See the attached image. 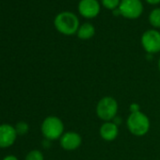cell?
Here are the masks:
<instances>
[{
    "label": "cell",
    "instance_id": "6da1fadb",
    "mask_svg": "<svg viewBox=\"0 0 160 160\" xmlns=\"http://www.w3.org/2000/svg\"><path fill=\"white\" fill-rule=\"evenodd\" d=\"M55 28L63 35H73L79 28V20L77 16L71 12H62L58 13L54 20Z\"/></svg>",
    "mask_w": 160,
    "mask_h": 160
},
{
    "label": "cell",
    "instance_id": "7a4b0ae2",
    "mask_svg": "<svg viewBox=\"0 0 160 160\" xmlns=\"http://www.w3.org/2000/svg\"><path fill=\"white\" fill-rule=\"evenodd\" d=\"M127 128L131 134L137 137H142L146 135L150 129V120L141 111L136 113H130L126 121Z\"/></svg>",
    "mask_w": 160,
    "mask_h": 160
},
{
    "label": "cell",
    "instance_id": "3957f363",
    "mask_svg": "<svg viewBox=\"0 0 160 160\" xmlns=\"http://www.w3.org/2000/svg\"><path fill=\"white\" fill-rule=\"evenodd\" d=\"M64 124L62 121L56 116H49L42 123V133L48 140L60 138L64 134Z\"/></svg>",
    "mask_w": 160,
    "mask_h": 160
},
{
    "label": "cell",
    "instance_id": "277c9868",
    "mask_svg": "<svg viewBox=\"0 0 160 160\" xmlns=\"http://www.w3.org/2000/svg\"><path fill=\"white\" fill-rule=\"evenodd\" d=\"M118 112V103L111 96L103 97L96 106V114L97 116L105 121L110 122L114 120Z\"/></svg>",
    "mask_w": 160,
    "mask_h": 160
},
{
    "label": "cell",
    "instance_id": "5b68a950",
    "mask_svg": "<svg viewBox=\"0 0 160 160\" xmlns=\"http://www.w3.org/2000/svg\"><path fill=\"white\" fill-rule=\"evenodd\" d=\"M118 10L124 18L137 19L143 12V5L140 0H122Z\"/></svg>",
    "mask_w": 160,
    "mask_h": 160
},
{
    "label": "cell",
    "instance_id": "8992f818",
    "mask_svg": "<svg viewBox=\"0 0 160 160\" xmlns=\"http://www.w3.org/2000/svg\"><path fill=\"white\" fill-rule=\"evenodd\" d=\"M141 45L148 54L160 52V32L155 29H149L141 36Z\"/></svg>",
    "mask_w": 160,
    "mask_h": 160
},
{
    "label": "cell",
    "instance_id": "52a82bcc",
    "mask_svg": "<svg viewBox=\"0 0 160 160\" xmlns=\"http://www.w3.org/2000/svg\"><path fill=\"white\" fill-rule=\"evenodd\" d=\"M100 4L98 0H80L78 12L85 18H94L100 12Z\"/></svg>",
    "mask_w": 160,
    "mask_h": 160
},
{
    "label": "cell",
    "instance_id": "ba28073f",
    "mask_svg": "<svg viewBox=\"0 0 160 160\" xmlns=\"http://www.w3.org/2000/svg\"><path fill=\"white\" fill-rule=\"evenodd\" d=\"M17 138L15 127L11 124L0 125V148L11 147Z\"/></svg>",
    "mask_w": 160,
    "mask_h": 160
},
{
    "label": "cell",
    "instance_id": "9c48e42d",
    "mask_svg": "<svg viewBox=\"0 0 160 160\" xmlns=\"http://www.w3.org/2000/svg\"><path fill=\"white\" fill-rule=\"evenodd\" d=\"M60 146L66 151H73L80 147L82 143V138L76 132L64 133L59 138Z\"/></svg>",
    "mask_w": 160,
    "mask_h": 160
},
{
    "label": "cell",
    "instance_id": "30bf717a",
    "mask_svg": "<svg viewBox=\"0 0 160 160\" xmlns=\"http://www.w3.org/2000/svg\"><path fill=\"white\" fill-rule=\"evenodd\" d=\"M100 136L104 140L112 141L114 140L119 134L118 125L113 122H105L100 127Z\"/></svg>",
    "mask_w": 160,
    "mask_h": 160
},
{
    "label": "cell",
    "instance_id": "8fae6325",
    "mask_svg": "<svg viewBox=\"0 0 160 160\" xmlns=\"http://www.w3.org/2000/svg\"><path fill=\"white\" fill-rule=\"evenodd\" d=\"M77 37L81 40H89L92 38L95 34V28L90 23H85L79 27L77 32Z\"/></svg>",
    "mask_w": 160,
    "mask_h": 160
},
{
    "label": "cell",
    "instance_id": "7c38bea8",
    "mask_svg": "<svg viewBox=\"0 0 160 160\" xmlns=\"http://www.w3.org/2000/svg\"><path fill=\"white\" fill-rule=\"evenodd\" d=\"M149 22L153 28H160V8L152 11L149 15Z\"/></svg>",
    "mask_w": 160,
    "mask_h": 160
},
{
    "label": "cell",
    "instance_id": "4fadbf2b",
    "mask_svg": "<svg viewBox=\"0 0 160 160\" xmlns=\"http://www.w3.org/2000/svg\"><path fill=\"white\" fill-rule=\"evenodd\" d=\"M102 5L108 10H115L118 9L121 3V0H101Z\"/></svg>",
    "mask_w": 160,
    "mask_h": 160
},
{
    "label": "cell",
    "instance_id": "5bb4252c",
    "mask_svg": "<svg viewBox=\"0 0 160 160\" xmlns=\"http://www.w3.org/2000/svg\"><path fill=\"white\" fill-rule=\"evenodd\" d=\"M26 160H44L43 154L39 150L30 151L26 156Z\"/></svg>",
    "mask_w": 160,
    "mask_h": 160
},
{
    "label": "cell",
    "instance_id": "9a60e30c",
    "mask_svg": "<svg viewBox=\"0 0 160 160\" xmlns=\"http://www.w3.org/2000/svg\"><path fill=\"white\" fill-rule=\"evenodd\" d=\"M28 124L25 122H20L16 124L15 130L17 135H25L28 132Z\"/></svg>",
    "mask_w": 160,
    "mask_h": 160
},
{
    "label": "cell",
    "instance_id": "2e32d148",
    "mask_svg": "<svg viewBox=\"0 0 160 160\" xmlns=\"http://www.w3.org/2000/svg\"><path fill=\"white\" fill-rule=\"evenodd\" d=\"M129 110H130V113H136V112H138L140 111L139 110V106L136 103H133L130 105L129 107Z\"/></svg>",
    "mask_w": 160,
    "mask_h": 160
},
{
    "label": "cell",
    "instance_id": "e0dca14e",
    "mask_svg": "<svg viewBox=\"0 0 160 160\" xmlns=\"http://www.w3.org/2000/svg\"><path fill=\"white\" fill-rule=\"evenodd\" d=\"M146 2L151 5H156V4L160 3V0H146Z\"/></svg>",
    "mask_w": 160,
    "mask_h": 160
},
{
    "label": "cell",
    "instance_id": "ac0fdd59",
    "mask_svg": "<svg viewBox=\"0 0 160 160\" xmlns=\"http://www.w3.org/2000/svg\"><path fill=\"white\" fill-rule=\"evenodd\" d=\"M3 160H18V158L14 155H8V156L4 157Z\"/></svg>",
    "mask_w": 160,
    "mask_h": 160
},
{
    "label": "cell",
    "instance_id": "d6986e66",
    "mask_svg": "<svg viewBox=\"0 0 160 160\" xmlns=\"http://www.w3.org/2000/svg\"><path fill=\"white\" fill-rule=\"evenodd\" d=\"M158 69H159V72H160V58H159V61H158Z\"/></svg>",
    "mask_w": 160,
    "mask_h": 160
}]
</instances>
